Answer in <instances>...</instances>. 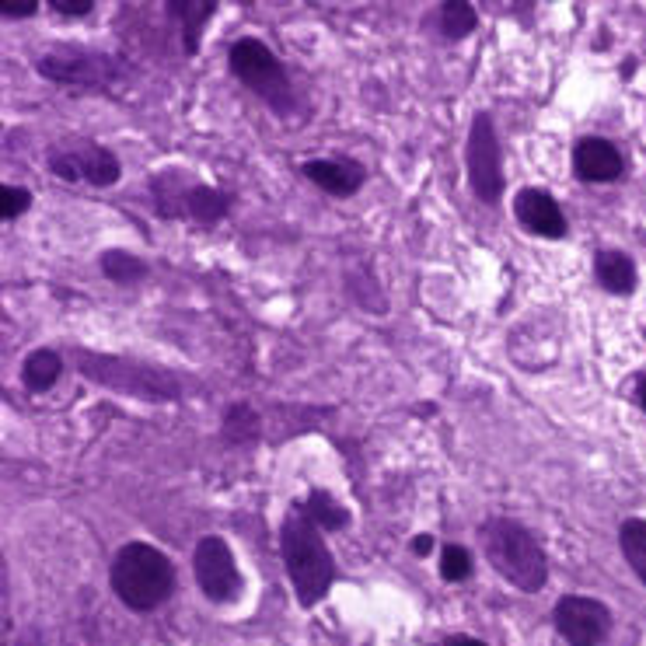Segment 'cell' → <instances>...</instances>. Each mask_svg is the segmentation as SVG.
<instances>
[{"mask_svg":"<svg viewBox=\"0 0 646 646\" xmlns=\"http://www.w3.org/2000/svg\"><path fill=\"white\" fill-rule=\"evenodd\" d=\"M49 172L63 182L84 179L98 189H109L119 182L123 165H119V158L109 151V147L95 144V140H91V144L84 140V144H77V147H53V151H49Z\"/></svg>","mask_w":646,"mask_h":646,"instance_id":"9","label":"cell"},{"mask_svg":"<svg viewBox=\"0 0 646 646\" xmlns=\"http://www.w3.org/2000/svg\"><path fill=\"white\" fill-rule=\"evenodd\" d=\"M594 273H598V283L608 290V294H633L636 290V266L626 252H615V248L598 252Z\"/></svg>","mask_w":646,"mask_h":646,"instance_id":"14","label":"cell"},{"mask_svg":"<svg viewBox=\"0 0 646 646\" xmlns=\"http://www.w3.org/2000/svg\"><path fill=\"white\" fill-rule=\"evenodd\" d=\"M636 395H640V406L646 409V378H640V392H636Z\"/></svg>","mask_w":646,"mask_h":646,"instance_id":"29","label":"cell"},{"mask_svg":"<svg viewBox=\"0 0 646 646\" xmlns=\"http://www.w3.org/2000/svg\"><path fill=\"white\" fill-rule=\"evenodd\" d=\"M18 646H39V636H35V633H25V636L18 640Z\"/></svg>","mask_w":646,"mask_h":646,"instance_id":"28","label":"cell"},{"mask_svg":"<svg viewBox=\"0 0 646 646\" xmlns=\"http://www.w3.org/2000/svg\"><path fill=\"white\" fill-rule=\"evenodd\" d=\"M60 374H63V360L53 350L28 353L25 367H21V381H25L28 392H49L60 381Z\"/></svg>","mask_w":646,"mask_h":646,"instance_id":"17","label":"cell"},{"mask_svg":"<svg viewBox=\"0 0 646 646\" xmlns=\"http://www.w3.org/2000/svg\"><path fill=\"white\" fill-rule=\"evenodd\" d=\"M227 63H231V74L238 77L252 95H259L273 112L287 116V112L294 109V88H290V77L266 42L238 39L231 46V53H227Z\"/></svg>","mask_w":646,"mask_h":646,"instance_id":"6","label":"cell"},{"mask_svg":"<svg viewBox=\"0 0 646 646\" xmlns=\"http://www.w3.org/2000/svg\"><path fill=\"white\" fill-rule=\"evenodd\" d=\"M280 552L301 608H315L329 594L332 580H336V563H332V552L322 538V528L311 521L304 503H294L287 510V517H283Z\"/></svg>","mask_w":646,"mask_h":646,"instance_id":"1","label":"cell"},{"mask_svg":"<svg viewBox=\"0 0 646 646\" xmlns=\"http://www.w3.org/2000/svg\"><path fill=\"white\" fill-rule=\"evenodd\" d=\"M482 552L489 566L524 594H538L549 580V563L538 538L510 517H489L482 524Z\"/></svg>","mask_w":646,"mask_h":646,"instance_id":"2","label":"cell"},{"mask_svg":"<svg viewBox=\"0 0 646 646\" xmlns=\"http://www.w3.org/2000/svg\"><path fill=\"white\" fill-rule=\"evenodd\" d=\"M304 175H308V182H315V186L325 189L329 196H353L367 179L364 165H357V161H350V158H343V161H329V158L308 161V165H304Z\"/></svg>","mask_w":646,"mask_h":646,"instance_id":"13","label":"cell"},{"mask_svg":"<svg viewBox=\"0 0 646 646\" xmlns=\"http://www.w3.org/2000/svg\"><path fill=\"white\" fill-rule=\"evenodd\" d=\"M112 591L133 612H151L165 605L175 591V566L161 549L147 542H130L112 559Z\"/></svg>","mask_w":646,"mask_h":646,"instance_id":"3","label":"cell"},{"mask_svg":"<svg viewBox=\"0 0 646 646\" xmlns=\"http://www.w3.org/2000/svg\"><path fill=\"white\" fill-rule=\"evenodd\" d=\"M304 510H308L311 521H315L322 531H343L346 524H350V510H346L332 493H325V489H311Z\"/></svg>","mask_w":646,"mask_h":646,"instance_id":"18","label":"cell"},{"mask_svg":"<svg viewBox=\"0 0 646 646\" xmlns=\"http://www.w3.org/2000/svg\"><path fill=\"white\" fill-rule=\"evenodd\" d=\"M552 622L556 633L570 646H601L612 633V612L601 601L580 598V594H566L552 608Z\"/></svg>","mask_w":646,"mask_h":646,"instance_id":"10","label":"cell"},{"mask_svg":"<svg viewBox=\"0 0 646 646\" xmlns=\"http://www.w3.org/2000/svg\"><path fill=\"white\" fill-rule=\"evenodd\" d=\"M573 172L584 182H615L626 172L622 151L605 137H584L573 147Z\"/></svg>","mask_w":646,"mask_h":646,"instance_id":"12","label":"cell"},{"mask_svg":"<svg viewBox=\"0 0 646 646\" xmlns=\"http://www.w3.org/2000/svg\"><path fill=\"white\" fill-rule=\"evenodd\" d=\"M81 374L105 388H116L133 399H151V402H168L179 399V381L175 374L161 371L154 364H137L126 357H102V353H77Z\"/></svg>","mask_w":646,"mask_h":646,"instance_id":"4","label":"cell"},{"mask_svg":"<svg viewBox=\"0 0 646 646\" xmlns=\"http://www.w3.org/2000/svg\"><path fill=\"white\" fill-rule=\"evenodd\" d=\"M440 577L447 584H461V580L472 577V552L465 545H444V552H440Z\"/></svg>","mask_w":646,"mask_h":646,"instance_id":"22","label":"cell"},{"mask_svg":"<svg viewBox=\"0 0 646 646\" xmlns=\"http://www.w3.org/2000/svg\"><path fill=\"white\" fill-rule=\"evenodd\" d=\"M475 25H479V11L465 0H451V4L440 7V32L447 39H465L475 32Z\"/></svg>","mask_w":646,"mask_h":646,"instance_id":"20","label":"cell"},{"mask_svg":"<svg viewBox=\"0 0 646 646\" xmlns=\"http://www.w3.org/2000/svg\"><path fill=\"white\" fill-rule=\"evenodd\" d=\"M35 0H4V4H0V14H4V18H32L35 14Z\"/></svg>","mask_w":646,"mask_h":646,"instance_id":"25","label":"cell"},{"mask_svg":"<svg viewBox=\"0 0 646 646\" xmlns=\"http://www.w3.org/2000/svg\"><path fill=\"white\" fill-rule=\"evenodd\" d=\"M28 207H32V193H28V189H21V186H4V189H0V217H4V220L21 217Z\"/></svg>","mask_w":646,"mask_h":646,"instance_id":"23","label":"cell"},{"mask_svg":"<svg viewBox=\"0 0 646 646\" xmlns=\"http://www.w3.org/2000/svg\"><path fill=\"white\" fill-rule=\"evenodd\" d=\"M227 210H231V196L214 186H189L182 196V217L196 220V224H217Z\"/></svg>","mask_w":646,"mask_h":646,"instance_id":"15","label":"cell"},{"mask_svg":"<svg viewBox=\"0 0 646 646\" xmlns=\"http://www.w3.org/2000/svg\"><path fill=\"white\" fill-rule=\"evenodd\" d=\"M102 273L112 283H137L147 276V266L130 252H105L102 255Z\"/></svg>","mask_w":646,"mask_h":646,"instance_id":"21","label":"cell"},{"mask_svg":"<svg viewBox=\"0 0 646 646\" xmlns=\"http://www.w3.org/2000/svg\"><path fill=\"white\" fill-rule=\"evenodd\" d=\"M619 542H622V556L629 559V566L636 570V577L646 584V521L629 517L619 531Z\"/></svg>","mask_w":646,"mask_h":646,"instance_id":"19","label":"cell"},{"mask_svg":"<svg viewBox=\"0 0 646 646\" xmlns=\"http://www.w3.org/2000/svg\"><path fill=\"white\" fill-rule=\"evenodd\" d=\"M193 570H196V584L200 591L207 594L210 601L217 605H231V601L241 598V570L234 563V552L224 538L217 535H207L196 542V552H193Z\"/></svg>","mask_w":646,"mask_h":646,"instance_id":"8","label":"cell"},{"mask_svg":"<svg viewBox=\"0 0 646 646\" xmlns=\"http://www.w3.org/2000/svg\"><path fill=\"white\" fill-rule=\"evenodd\" d=\"M440 646H486L482 640H475V636H447Z\"/></svg>","mask_w":646,"mask_h":646,"instance_id":"27","label":"cell"},{"mask_svg":"<svg viewBox=\"0 0 646 646\" xmlns=\"http://www.w3.org/2000/svg\"><path fill=\"white\" fill-rule=\"evenodd\" d=\"M514 214L524 231L538 234V238H566V217L556 196L545 193V189H521L514 196Z\"/></svg>","mask_w":646,"mask_h":646,"instance_id":"11","label":"cell"},{"mask_svg":"<svg viewBox=\"0 0 646 646\" xmlns=\"http://www.w3.org/2000/svg\"><path fill=\"white\" fill-rule=\"evenodd\" d=\"M46 81L53 84H70V88H116L130 77L123 56L98 53V49L84 46H56L49 53L39 56L35 63Z\"/></svg>","mask_w":646,"mask_h":646,"instance_id":"5","label":"cell"},{"mask_svg":"<svg viewBox=\"0 0 646 646\" xmlns=\"http://www.w3.org/2000/svg\"><path fill=\"white\" fill-rule=\"evenodd\" d=\"M413 552H416V556H430V552H433V538L430 535H416L413 538Z\"/></svg>","mask_w":646,"mask_h":646,"instance_id":"26","label":"cell"},{"mask_svg":"<svg viewBox=\"0 0 646 646\" xmlns=\"http://www.w3.org/2000/svg\"><path fill=\"white\" fill-rule=\"evenodd\" d=\"M217 4H193V0H172L168 14L182 25V39H186V53L200 49V32L210 18H214Z\"/></svg>","mask_w":646,"mask_h":646,"instance_id":"16","label":"cell"},{"mask_svg":"<svg viewBox=\"0 0 646 646\" xmlns=\"http://www.w3.org/2000/svg\"><path fill=\"white\" fill-rule=\"evenodd\" d=\"M465 165H468V182H472V193L479 203L493 207L503 200V154H500V137H496V126L489 112H479L472 119V130H468V147H465Z\"/></svg>","mask_w":646,"mask_h":646,"instance_id":"7","label":"cell"},{"mask_svg":"<svg viewBox=\"0 0 646 646\" xmlns=\"http://www.w3.org/2000/svg\"><path fill=\"white\" fill-rule=\"evenodd\" d=\"M53 11L63 18H84V14L95 11V4L91 0H53Z\"/></svg>","mask_w":646,"mask_h":646,"instance_id":"24","label":"cell"}]
</instances>
